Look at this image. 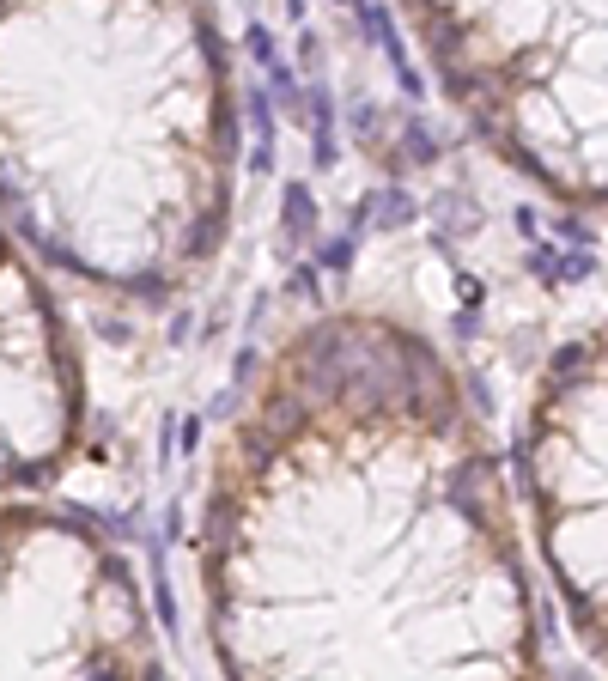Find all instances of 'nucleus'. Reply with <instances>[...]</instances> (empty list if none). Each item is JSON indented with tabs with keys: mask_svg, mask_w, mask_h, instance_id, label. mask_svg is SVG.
<instances>
[{
	"mask_svg": "<svg viewBox=\"0 0 608 681\" xmlns=\"http://www.w3.org/2000/svg\"><path fill=\"white\" fill-rule=\"evenodd\" d=\"M317 274H323L317 262H292V280H286L292 298H317Z\"/></svg>",
	"mask_w": 608,
	"mask_h": 681,
	"instance_id": "a211bd4d",
	"label": "nucleus"
},
{
	"mask_svg": "<svg viewBox=\"0 0 608 681\" xmlns=\"http://www.w3.org/2000/svg\"><path fill=\"white\" fill-rule=\"evenodd\" d=\"M280 7H286V19H292V25H298V19H304V13H311V0H280Z\"/></svg>",
	"mask_w": 608,
	"mask_h": 681,
	"instance_id": "412c9836",
	"label": "nucleus"
},
{
	"mask_svg": "<svg viewBox=\"0 0 608 681\" xmlns=\"http://www.w3.org/2000/svg\"><path fill=\"white\" fill-rule=\"evenodd\" d=\"M335 7H347V13H353V0H335Z\"/></svg>",
	"mask_w": 608,
	"mask_h": 681,
	"instance_id": "4be33fe9",
	"label": "nucleus"
},
{
	"mask_svg": "<svg viewBox=\"0 0 608 681\" xmlns=\"http://www.w3.org/2000/svg\"><path fill=\"white\" fill-rule=\"evenodd\" d=\"M280 238H286L292 250H304V244L323 238V207H317V189L304 183V177L280 183Z\"/></svg>",
	"mask_w": 608,
	"mask_h": 681,
	"instance_id": "1a4fd4ad",
	"label": "nucleus"
},
{
	"mask_svg": "<svg viewBox=\"0 0 608 681\" xmlns=\"http://www.w3.org/2000/svg\"><path fill=\"white\" fill-rule=\"evenodd\" d=\"M0 675H171L128 554L98 523L0 493Z\"/></svg>",
	"mask_w": 608,
	"mask_h": 681,
	"instance_id": "20e7f679",
	"label": "nucleus"
},
{
	"mask_svg": "<svg viewBox=\"0 0 608 681\" xmlns=\"http://www.w3.org/2000/svg\"><path fill=\"white\" fill-rule=\"evenodd\" d=\"M298 61H304V73L323 67V37L317 31H298Z\"/></svg>",
	"mask_w": 608,
	"mask_h": 681,
	"instance_id": "6ab92c4d",
	"label": "nucleus"
},
{
	"mask_svg": "<svg viewBox=\"0 0 608 681\" xmlns=\"http://www.w3.org/2000/svg\"><path fill=\"white\" fill-rule=\"evenodd\" d=\"M347 134L365 146V153H377V159H384L390 171H402V159H396V146H384L390 140V110L384 104H377V98H347Z\"/></svg>",
	"mask_w": 608,
	"mask_h": 681,
	"instance_id": "9d476101",
	"label": "nucleus"
},
{
	"mask_svg": "<svg viewBox=\"0 0 608 681\" xmlns=\"http://www.w3.org/2000/svg\"><path fill=\"white\" fill-rule=\"evenodd\" d=\"M177 426H183V450H189V457H195V444H201V414H183Z\"/></svg>",
	"mask_w": 608,
	"mask_h": 681,
	"instance_id": "aec40b11",
	"label": "nucleus"
},
{
	"mask_svg": "<svg viewBox=\"0 0 608 681\" xmlns=\"http://www.w3.org/2000/svg\"><path fill=\"white\" fill-rule=\"evenodd\" d=\"M238 171L213 0H0V225L43 268L165 305L219 262Z\"/></svg>",
	"mask_w": 608,
	"mask_h": 681,
	"instance_id": "f03ea898",
	"label": "nucleus"
},
{
	"mask_svg": "<svg viewBox=\"0 0 608 681\" xmlns=\"http://www.w3.org/2000/svg\"><path fill=\"white\" fill-rule=\"evenodd\" d=\"M359 232H365V225H347V232L323 238V244H317V268H323V274H347L353 256H359Z\"/></svg>",
	"mask_w": 608,
	"mask_h": 681,
	"instance_id": "4468645a",
	"label": "nucleus"
},
{
	"mask_svg": "<svg viewBox=\"0 0 608 681\" xmlns=\"http://www.w3.org/2000/svg\"><path fill=\"white\" fill-rule=\"evenodd\" d=\"M86 444V353L43 262L0 225V493H37Z\"/></svg>",
	"mask_w": 608,
	"mask_h": 681,
	"instance_id": "423d86ee",
	"label": "nucleus"
},
{
	"mask_svg": "<svg viewBox=\"0 0 608 681\" xmlns=\"http://www.w3.org/2000/svg\"><path fill=\"white\" fill-rule=\"evenodd\" d=\"M238 128H244V177H274V140H280V110L268 98V80L238 92Z\"/></svg>",
	"mask_w": 608,
	"mask_h": 681,
	"instance_id": "0eeeda50",
	"label": "nucleus"
},
{
	"mask_svg": "<svg viewBox=\"0 0 608 681\" xmlns=\"http://www.w3.org/2000/svg\"><path fill=\"white\" fill-rule=\"evenodd\" d=\"M438 92L536 189L608 207V0H396Z\"/></svg>",
	"mask_w": 608,
	"mask_h": 681,
	"instance_id": "7ed1b4c3",
	"label": "nucleus"
},
{
	"mask_svg": "<svg viewBox=\"0 0 608 681\" xmlns=\"http://www.w3.org/2000/svg\"><path fill=\"white\" fill-rule=\"evenodd\" d=\"M560 256H566V250H560L554 238H542V232H536V244H529V250H523V268H529V274H536L542 286H560Z\"/></svg>",
	"mask_w": 608,
	"mask_h": 681,
	"instance_id": "2eb2a0df",
	"label": "nucleus"
},
{
	"mask_svg": "<svg viewBox=\"0 0 608 681\" xmlns=\"http://www.w3.org/2000/svg\"><path fill=\"white\" fill-rule=\"evenodd\" d=\"M152 621L159 633H177V602H171V578H165V542H152Z\"/></svg>",
	"mask_w": 608,
	"mask_h": 681,
	"instance_id": "f8f14e48",
	"label": "nucleus"
},
{
	"mask_svg": "<svg viewBox=\"0 0 608 681\" xmlns=\"http://www.w3.org/2000/svg\"><path fill=\"white\" fill-rule=\"evenodd\" d=\"M596 274V256L584 250V244H572L566 256H560V286H578V280H590Z\"/></svg>",
	"mask_w": 608,
	"mask_h": 681,
	"instance_id": "f3484780",
	"label": "nucleus"
},
{
	"mask_svg": "<svg viewBox=\"0 0 608 681\" xmlns=\"http://www.w3.org/2000/svg\"><path fill=\"white\" fill-rule=\"evenodd\" d=\"M359 207H365V225H377V232H402V225H414V219H420V201H414L402 183L371 189Z\"/></svg>",
	"mask_w": 608,
	"mask_h": 681,
	"instance_id": "9b49d317",
	"label": "nucleus"
},
{
	"mask_svg": "<svg viewBox=\"0 0 608 681\" xmlns=\"http://www.w3.org/2000/svg\"><path fill=\"white\" fill-rule=\"evenodd\" d=\"M195 584L232 681L542 675L511 493L438 347L377 311H323L225 426Z\"/></svg>",
	"mask_w": 608,
	"mask_h": 681,
	"instance_id": "f257e3e1",
	"label": "nucleus"
},
{
	"mask_svg": "<svg viewBox=\"0 0 608 681\" xmlns=\"http://www.w3.org/2000/svg\"><path fill=\"white\" fill-rule=\"evenodd\" d=\"M438 153H444V140L420 116H408L402 122V165H438Z\"/></svg>",
	"mask_w": 608,
	"mask_h": 681,
	"instance_id": "ddd939ff",
	"label": "nucleus"
},
{
	"mask_svg": "<svg viewBox=\"0 0 608 681\" xmlns=\"http://www.w3.org/2000/svg\"><path fill=\"white\" fill-rule=\"evenodd\" d=\"M244 55H250V61H256L262 73H268V67L280 61V43H274V31H268L262 19H250V25H244Z\"/></svg>",
	"mask_w": 608,
	"mask_h": 681,
	"instance_id": "dca6fc26",
	"label": "nucleus"
},
{
	"mask_svg": "<svg viewBox=\"0 0 608 681\" xmlns=\"http://www.w3.org/2000/svg\"><path fill=\"white\" fill-rule=\"evenodd\" d=\"M517 475L572 633L608 663V329L548 359L523 408Z\"/></svg>",
	"mask_w": 608,
	"mask_h": 681,
	"instance_id": "39448f33",
	"label": "nucleus"
},
{
	"mask_svg": "<svg viewBox=\"0 0 608 681\" xmlns=\"http://www.w3.org/2000/svg\"><path fill=\"white\" fill-rule=\"evenodd\" d=\"M304 128H311L317 171H335L341 165V122H335V92L323 80H304Z\"/></svg>",
	"mask_w": 608,
	"mask_h": 681,
	"instance_id": "6e6552de",
	"label": "nucleus"
}]
</instances>
